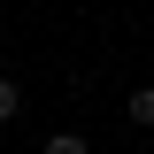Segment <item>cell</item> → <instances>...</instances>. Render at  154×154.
<instances>
[{"label":"cell","instance_id":"obj_1","mask_svg":"<svg viewBox=\"0 0 154 154\" xmlns=\"http://www.w3.org/2000/svg\"><path fill=\"white\" fill-rule=\"evenodd\" d=\"M123 108H131V123H139V131H154V85H139Z\"/></svg>","mask_w":154,"mask_h":154},{"label":"cell","instance_id":"obj_2","mask_svg":"<svg viewBox=\"0 0 154 154\" xmlns=\"http://www.w3.org/2000/svg\"><path fill=\"white\" fill-rule=\"evenodd\" d=\"M38 154H93V139H85V131H54Z\"/></svg>","mask_w":154,"mask_h":154},{"label":"cell","instance_id":"obj_3","mask_svg":"<svg viewBox=\"0 0 154 154\" xmlns=\"http://www.w3.org/2000/svg\"><path fill=\"white\" fill-rule=\"evenodd\" d=\"M16 108H23V85H16V77H0V123H16Z\"/></svg>","mask_w":154,"mask_h":154}]
</instances>
